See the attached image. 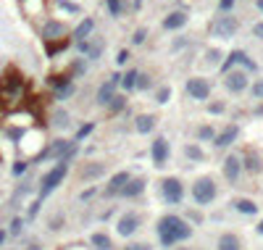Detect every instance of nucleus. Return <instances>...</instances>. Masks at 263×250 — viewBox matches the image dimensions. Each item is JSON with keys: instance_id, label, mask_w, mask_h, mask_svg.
<instances>
[{"instance_id": "1", "label": "nucleus", "mask_w": 263, "mask_h": 250, "mask_svg": "<svg viewBox=\"0 0 263 250\" xmlns=\"http://www.w3.org/2000/svg\"><path fill=\"white\" fill-rule=\"evenodd\" d=\"M192 234V229L179 219V216H163L161 221H158V237H161V245H174L179 240H187Z\"/></svg>"}, {"instance_id": "2", "label": "nucleus", "mask_w": 263, "mask_h": 250, "mask_svg": "<svg viewBox=\"0 0 263 250\" xmlns=\"http://www.w3.org/2000/svg\"><path fill=\"white\" fill-rule=\"evenodd\" d=\"M192 198H195L198 206H205V203H211L216 198V185L211 177H203L195 182V187H192Z\"/></svg>"}, {"instance_id": "3", "label": "nucleus", "mask_w": 263, "mask_h": 250, "mask_svg": "<svg viewBox=\"0 0 263 250\" xmlns=\"http://www.w3.org/2000/svg\"><path fill=\"white\" fill-rule=\"evenodd\" d=\"M66 169H68V163H61V161H58V166L50 169V172L45 174V179H42V198H45V195H50V192H53V190L63 182Z\"/></svg>"}, {"instance_id": "4", "label": "nucleus", "mask_w": 263, "mask_h": 250, "mask_svg": "<svg viewBox=\"0 0 263 250\" xmlns=\"http://www.w3.org/2000/svg\"><path fill=\"white\" fill-rule=\"evenodd\" d=\"M161 192H163V198L168 203H182V198H185V187H182V182L174 179V177L161 182Z\"/></svg>"}, {"instance_id": "5", "label": "nucleus", "mask_w": 263, "mask_h": 250, "mask_svg": "<svg viewBox=\"0 0 263 250\" xmlns=\"http://www.w3.org/2000/svg\"><path fill=\"white\" fill-rule=\"evenodd\" d=\"M234 32H237V19H232V16H221L219 21L213 24V35L216 37H234Z\"/></svg>"}, {"instance_id": "6", "label": "nucleus", "mask_w": 263, "mask_h": 250, "mask_svg": "<svg viewBox=\"0 0 263 250\" xmlns=\"http://www.w3.org/2000/svg\"><path fill=\"white\" fill-rule=\"evenodd\" d=\"M187 93L195 98V100H205V98L211 95V87H208V82H205V79L192 76L190 82H187Z\"/></svg>"}, {"instance_id": "7", "label": "nucleus", "mask_w": 263, "mask_h": 250, "mask_svg": "<svg viewBox=\"0 0 263 250\" xmlns=\"http://www.w3.org/2000/svg\"><path fill=\"white\" fill-rule=\"evenodd\" d=\"M116 229H119V234H121V237L134 234L137 229H140V216H137V213H127V216H121Z\"/></svg>"}, {"instance_id": "8", "label": "nucleus", "mask_w": 263, "mask_h": 250, "mask_svg": "<svg viewBox=\"0 0 263 250\" xmlns=\"http://www.w3.org/2000/svg\"><path fill=\"white\" fill-rule=\"evenodd\" d=\"M224 85L229 93H242V90L247 87V74L245 71H229L224 79Z\"/></svg>"}, {"instance_id": "9", "label": "nucleus", "mask_w": 263, "mask_h": 250, "mask_svg": "<svg viewBox=\"0 0 263 250\" xmlns=\"http://www.w3.org/2000/svg\"><path fill=\"white\" fill-rule=\"evenodd\" d=\"M119 82H121V74H113L108 82L98 90V103H100V106H108L111 100H113V87H116Z\"/></svg>"}, {"instance_id": "10", "label": "nucleus", "mask_w": 263, "mask_h": 250, "mask_svg": "<svg viewBox=\"0 0 263 250\" xmlns=\"http://www.w3.org/2000/svg\"><path fill=\"white\" fill-rule=\"evenodd\" d=\"M237 134H239V127H237V124H229L221 134H216V137H213V145L216 147H226V145H232L237 140Z\"/></svg>"}, {"instance_id": "11", "label": "nucleus", "mask_w": 263, "mask_h": 250, "mask_svg": "<svg viewBox=\"0 0 263 250\" xmlns=\"http://www.w3.org/2000/svg\"><path fill=\"white\" fill-rule=\"evenodd\" d=\"M153 161H155V166H163L166 161H168V142L163 140V137H158L155 142H153Z\"/></svg>"}, {"instance_id": "12", "label": "nucleus", "mask_w": 263, "mask_h": 250, "mask_svg": "<svg viewBox=\"0 0 263 250\" xmlns=\"http://www.w3.org/2000/svg\"><path fill=\"white\" fill-rule=\"evenodd\" d=\"M187 24V14L185 11H174V14H168L163 19V29H182Z\"/></svg>"}, {"instance_id": "13", "label": "nucleus", "mask_w": 263, "mask_h": 250, "mask_svg": "<svg viewBox=\"0 0 263 250\" xmlns=\"http://www.w3.org/2000/svg\"><path fill=\"white\" fill-rule=\"evenodd\" d=\"M127 182H129V174H116V177H111V182H108V187H106V195H119V192L124 190V185H127Z\"/></svg>"}, {"instance_id": "14", "label": "nucleus", "mask_w": 263, "mask_h": 250, "mask_svg": "<svg viewBox=\"0 0 263 250\" xmlns=\"http://www.w3.org/2000/svg\"><path fill=\"white\" fill-rule=\"evenodd\" d=\"M142 190H145V179H132L129 177V182L121 190V195L124 198H137V195H142Z\"/></svg>"}, {"instance_id": "15", "label": "nucleus", "mask_w": 263, "mask_h": 250, "mask_svg": "<svg viewBox=\"0 0 263 250\" xmlns=\"http://www.w3.org/2000/svg\"><path fill=\"white\" fill-rule=\"evenodd\" d=\"M232 63H245L247 69H255V63H253V61H247V55H245L242 50H234V53L229 55V58L224 61V66H221V69H224V71H229V69H232Z\"/></svg>"}, {"instance_id": "16", "label": "nucleus", "mask_w": 263, "mask_h": 250, "mask_svg": "<svg viewBox=\"0 0 263 250\" xmlns=\"http://www.w3.org/2000/svg\"><path fill=\"white\" fill-rule=\"evenodd\" d=\"M224 174L229 182H237V177H239V158L237 155H229L224 161Z\"/></svg>"}, {"instance_id": "17", "label": "nucleus", "mask_w": 263, "mask_h": 250, "mask_svg": "<svg viewBox=\"0 0 263 250\" xmlns=\"http://www.w3.org/2000/svg\"><path fill=\"white\" fill-rule=\"evenodd\" d=\"M63 32H66V27L61 24V21H48L45 29H42V35H45V40H55V37H61Z\"/></svg>"}, {"instance_id": "18", "label": "nucleus", "mask_w": 263, "mask_h": 250, "mask_svg": "<svg viewBox=\"0 0 263 250\" xmlns=\"http://www.w3.org/2000/svg\"><path fill=\"white\" fill-rule=\"evenodd\" d=\"M155 129V116H150V113H142V116H137V132L140 134H147Z\"/></svg>"}, {"instance_id": "19", "label": "nucleus", "mask_w": 263, "mask_h": 250, "mask_svg": "<svg viewBox=\"0 0 263 250\" xmlns=\"http://www.w3.org/2000/svg\"><path fill=\"white\" fill-rule=\"evenodd\" d=\"M95 29V21L93 19H84L82 21V24H79L76 27V32H74V37L79 40V42H84V37H90V32H93Z\"/></svg>"}, {"instance_id": "20", "label": "nucleus", "mask_w": 263, "mask_h": 250, "mask_svg": "<svg viewBox=\"0 0 263 250\" xmlns=\"http://www.w3.org/2000/svg\"><path fill=\"white\" fill-rule=\"evenodd\" d=\"M219 250H242V247H239V240H237L234 234H221Z\"/></svg>"}, {"instance_id": "21", "label": "nucleus", "mask_w": 263, "mask_h": 250, "mask_svg": "<svg viewBox=\"0 0 263 250\" xmlns=\"http://www.w3.org/2000/svg\"><path fill=\"white\" fill-rule=\"evenodd\" d=\"M234 206H237V211H239V213H247V216H253V213L258 211L255 203H253V200H245V198H242V200H237Z\"/></svg>"}, {"instance_id": "22", "label": "nucleus", "mask_w": 263, "mask_h": 250, "mask_svg": "<svg viewBox=\"0 0 263 250\" xmlns=\"http://www.w3.org/2000/svg\"><path fill=\"white\" fill-rule=\"evenodd\" d=\"M93 245H95V247H100V250H108V247H111L108 237H106V234H100V232H95V234H93Z\"/></svg>"}, {"instance_id": "23", "label": "nucleus", "mask_w": 263, "mask_h": 250, "mask_svg": "<svg viewBox=\"0 0 263 250\" xmlns=\"http://www.w3.org/2000/svg\"><path fill=\"white\" fill-rule=\"evenodd\" d=\"M121 85H124V90H134V85H137V71L124 74V76H121Z\"/></svg>"}, {"instance_id": "24", "label": "nucleus", "mask_w": 263, "mask_h": 250, "mask_svg": "<svg viewBox=\"0 0 263 250\" xmlns=\"http://www.w3.org/2000/svg\"><path fill=\"white\" fill-rule=\"evenodd\" d=\"M111 113H119L124 106H127V98H121V95H113V100H111Z\"/></svg>"}, {"instance_id": "25", "label": "nucleus", "mask_w": 263, "mask_h": 250, "mask_svg": "<svg viewBox=\"0 0 263 250\" xmlns=\"http://www.w3.org/2000/svg\"><path fill=\"white\" fill-rule=\"evenodd\" d=\"M185 153L192 158V161H203V150H198L195 145H187V147H185Z\"/></svg>"}, {"instance_id": "26", "label": "nucleus", "mask_w": 263, "mask_h": 250, "mask_svg": "<svg viewBox=\"0 0 263 250\" xmlns=\"http://www.w3.org/2000/svg\"><path fill=\"white\" fill-rule=\"evenodd\" d=\"M137 90H147V87H150V76H147V74H137V85H134Z\"/></svg>"}, {"instance_id": "27", "label": "nucleus", "mask_w": 263, "mask_h": 250, "mask_svg": "<svg viewBox=\"0 0 263 250\" xmlns=\"http://www.w3.org/2000/svg\"><path fill=\"white\" fill-rule=\"evenodd\" d=\"M168 95H171V90L161 87V90H158V95H155V100H158V103H168Z\"/></svg>"}, {"instance_id": "28", "label": "nucleus", "mask_w": 263, "mask_h": 250, "mask_svg": "<svg viewBox=\"0 0 263 250\" xmlns=\"http://www.w3.org/2000/svg\"><path fill=\"white\" fill-rule=\"evenodd\" d=\"M145 37H147V32H145V29H137L134 35H132V42H134V45H142Z\"/></svg>"}, {"instance_id": "29", "label": "nucleus", "mask_w": 263, "mask_h": 250, "mask_svg": "<svg viewBox=\"0 0 263 250\" xmlns=\"http://www.w3.org/2000/svg\"><path fill=\"white\" fill-rule=\"evenodd\" d=\"M198 137H200V140H213V129H211V127H200V129H198Z\"/></svg>"}, {"instance_id": "30", "label": "nucleus", "mask_w": 263, "mask_h": 250, "mask_svg": "<svg viewBox=\"0 0 263 250\" xmlns=\"http://www.w3.org/2000/svg\"><path fill=\"white\" fill-rule=\"evenodd\" d=\"M108 11L113 16H119L121 14V0H108Z\"/></svg>"}, {"instance_id": "31", "label": "nucleus", "mask_w": 263, "mask_h": 250, "mask_svg": "<svg viewBox=\"0 0 263 250\" xmlns=\"http://www.w3.org/2000/svg\"><path fill=\"white\" fill-rule=\"evenodd\" d=\"M103 174V166L100 163H95V166H90L87 172H84V177H100Z\"/></svg>"}, {"instance_id": "32", "label": "nucleus", "mask_w": 263, "mask_h": 250, "mask_svg": "<svg viewBox=\"0 0 263 250\" xmlns=\"http://www.w3.org/2000/svg\"><path fill=\"white\" fill-rule=\"evenodd\" d=\"M124 250H153V247L147 245V242H132V245H127Z\"/></svg>"}, {"instance_id": "33", "label": "nucleus", "mask_w": 263, "mask_h": 250, "mask_svg": "<svg viewBox=\"0 0 263 250\" xmlns=\"http://www.w3.org/2000/svg\"><path fill=\"white\" fill-rule=\"evenodd\" d=\"M68 116H66V113L63 111H58V113H55V124H58V127H68V121H66Z\"/></svg>"}, {"instance_id": "34", "label": "nucleus", "mask_w": 263, "mask_h": 250, "mask_svg": "<svg viewBox=\"0 0 263 250\" xmlns=\"http://www.w3.org/2000/svg\"><path fill=\"white\" fill-rule=\"evenodd\" d=\"M253 95L255 98H263V79H258V82L253 85Z\"/></svg>"}, {"instance_id": "35", "label": "nucleus", "mask_w": 263, "mask_h": 250, "mask_svg": "<svg viewBox=\"0 0 263 250\" xmlns=\"http://www.w3.org/2000/svg\"><path fill=\"white\" fill-rule=\"evenodd\" d=\"M93 132V124H84L82 129H79V134H76V140H82V137H87V134Z\"/></svg>"}, {"instance_id": "36", "label": "nucleus", "mask_w": 263, "mask_h": 250, "mask_svg": "<svg viewBox=\"0 0 263 250\" xmlns=\"http://www.w3.org/2000/svg\"><path fill=\"white\" fill-rule=\"evenodd\" d=\"M21 232V219H14L11 221V234H19Z\"/></svg>"}, {"instance_id": "37", "label": "nucleus", "mask_w": 263, "mask_h": 250, "mask_svg": "<svg viewBox=\"0 0 263 250\" xmlns=\"http://www.w3.org/2000/svg\"><path fill=\"white\" fill-rule=\"evenodd\" d=\"M61 48H66V42H55V45H48V53L53 55V53H58Z\"/></svg>"}, {"instance_id": "38", "label": "nucleus", "mask_w": 263, "mask_h": 250, "mask_svg": "<svg viewBox=\"0 0 263 250\" xmlns=\"http://www.w3.org/2000/svg\"><path fill=\"white\" fill-rule=\"evenodd\" d=\"M232 6H234V0H219V8L221 11H229Z\"/></svg>"}, {"instance_id": "39", "label": "nucleus", "mask_w": 263, "mask_h": 250, "mask_svg": "<svg viewBox=\"0 0 263 250\" xmlns=\"http://www.w3.org/2000/svg\"><path fill=\"white\" fill-rule=\"evenodd\" d=\"M253 35L263 40V21H260V24H255V27H253Z\"/></svg>"}, {"instance_id": "40", "label": "nucleus", "mask_w": 263, "mask_h": 250, "mask_svg": "<svg viewBox=\"0 0 263 250\" xmlns=\"http://www.w3.org/2000/svg\"><path fill=\"white\" fill-rule=\"evenodd\" d=\"M127 61H129V53H127V50H121V53H119V58H116V63H127Z\"/></svg>"}, {"instance_id": "41", "label": "nucleus", "mask_w": 263, "mask_h": 250, "mask_svg": "<svg viewBox=\"0 0 263 250\" xmlns=\"http://www.w3.org/2000/svg\"><path fill=\"white\" fill-rule=\"evenodd\" d=\"M58 6H61V8H66V11H79L76 6H71V3H66V0H58Z\"/></svg>"}, {"instance_id": "42", "label": "nucleus", "mask_w": 263, "mask_h": 250, "mask_svg": "<svg viewBox=\"0 0 263 250\" xmlns=\"http://www.w3.org/2000/svg\"><path fill=\"white\" fill-rule=\"evenodd\" d=\"M37 211H40V200H34L32 208H29V216H37Z\"/></svg>"}, {"instance_id": "43", "label": "nucleus", "mask_w": 263, "mask_h": 250, "mask_svg": "<svg viewBox=\"0 0 263 250\" xmlns=\"http://www.w3.org/2000/svg\"><path fill=\"white\" fill-rule=\"evenodd\" d=\"M24 169H27V163H16L14 166V174H24Z\"/></svg>"}, {"instance_id": "44", "label": "nucleus", "mask_w": 263, "mask_h": 250, "mask_svg": "<svg viewBox=\"0 0 263 250\" xmlns=\"http://www.w3.org/2000/svg\"><path fill=\"white\" fill-rule=\"evenodd\" d=\"M221 111H224L221 103H213V106H211V113H221Z\"/></svg>"}, {"instance_id": "45", "label": "nucleus", "mask_w": 263, "mask_h": 250, "mask_svg": "<svg viewBox=\"0 0 263 250\" xmlns=\"http://www.w3.org/2000/svg\"><path fill=\"white\" fill-rule=\"evenodd\" d=\"M258 11H260V14H263V0H258Z\"/></svg>"}, {"instance_id": "46", "label": "nucleus", "mask_w": 263, "mask_h": 250, "mask_svg": "<svg viewBox=\"0 0 263 250\" xmlns=\"http://www.w3.org/2000/svg\"><path fill=\"white\" fill-rule=\"evenodd\" d=\"M3 240H6V232H0V245H3Z\"/></svg>"}, {"instance_id": "47", "label": "nucleus", "mask_w": 263, "mask_h": 250, "mask_svg": "<svg viewBox=\"0 0 263 250\" xmlns=\"http://www.w3.org/2000/svg\"><path fill=\"white\" fill-rule=\"evenodd\" d=\"M258 232H260V234H263V221H260V224H258Z\"/></svg>"}, {"instance_id": "48", "label": "nucleus", "mask_w": 263, "mask_h": 250, "mask_svg": "<svg viewBox=\"0 0 263 250\" xmlns=\"http://www.w3.org/2000/svg\"><path fill=\"white\" fill-rule=\"evenodd\" d=\"M182 250H187V247H182Z\"/></svg>"}]
</instances>
